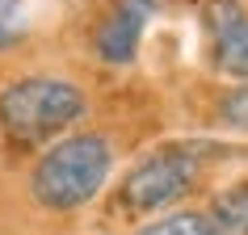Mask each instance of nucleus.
Returning a JSON list of instances; mask_svg holds the SVG:
<instances>
[{"label":"nucleus","instance_id":"f257e3e1","mask_svg":"<svg viewBox=\"0 0 248 235\" xmlns=\"http://www.w3.org/2000/svg\"><path fill=\"white\" fill-rule=\"evenodd\" d=\"M114 168V147L105 134H72L59 139L30 172V189L46 210H80L101 193Z\"/></svg>","mask_w":248,"mask_h":235},{"label":"nucleus","instance_id":"f03ea898","mask_svg":"<svg viewBox=\"0 0 248 235\" xmlns=\"http://www.w3.org/2000/svg\"><path fill=\"white\" fill-rule=\"evenodd\" d=\"M84 92L55 76H30L0 88V131L13 143H46L84 118Z\"/></svg>","mask_w":248,"mask_h":235},{"label":"nucleus","instance_id":"7ed1b4c3","mask_svg":"<svg viewBox=\"0 0 248 235\" xmlns=\"http://www.w3.org/2000/svg\"><path fill=\"white\" fill-rule=\"evenodd\" d=\"M194 181H198V151L160 147L126 172V181L118 189V206L131 219H147V214L172 206L177 197H185L194 189Z\"/></svg>","mask_w":248,"mask_h":235},{"label":"nucleus","instance_id":"20e7f679","mask_svg":"<svg viewBox=\"0 0 248 235\" xmlns=\"http://www.w3.org/2000/svg\"><path fill=\"white\" fill-rule=\"evenodd\" d=\"M156 13V0H118L114 9L105 13V21L93 34V46L105 63H131L135 51H139V38H143L147 17Z\"/></svg>","mask_w":248,"mask_h":235},{"label":"nucleus","instance_id":"39448f33","mask_svg":"<svg viewBox=\"0 0 248 235\" xmlns=\"http://www.w3.org/2000/svg\"><path fill=\"white\" fill-rule=\"evenodd\" d=\"M206 21L215 34V67L248 80V9L240 0H210Z\"/></svg>","mask_w":248,"mask_h":235},{"label":"nucleus","instance_id":"423d86ee","mask_svg":"<svg viewBox=\"0 0 248 235\" xmlns=\"http://www.w3.org/2000/svg\"><path fill=\"white\" fill-rule=\"evenodd\" d=\"M210 235H248V181L223 189L210 202Z\"/></svg>","mask_w":248,"mask_h":235},{"label":"nucleus","instance_id":"0eeeda50","mask_svg":"<svg viewBox=\"0 0 248 235\" xmlns=\"http://www.w3.org/2000/svg\"><path fill=\"white\" fill-rule=\"evenodd\" d=\"M135 235H210V219L198 210H177V214H164V219L139 227Z\"/></svg>","mask_w":248,"mask_h":235},{"label":"nucleus","instance_id":"6e6552de","mask_svg":"<svg viewBox=\"0 0 248 235\" xmlns=\"http://www.w3.org/2000/svg\"><path fill=\"white\" fill-rule=\"evenodd\" d=\"M219 118L232 126V131H248V80L235 84V88L219 101Z\"/></svg>","mask_w":248,"mask_h":235},{"label":"nucleus","instance_id":"1a4fd4ad","mask_svg":"<svg viewBox=\"0 0 248 235\" xmlns=\"http://www.w3.org/2000/svg\"><path fill=\"white\" fill-rule=\"evenodd\" d=\"M17 21H21V4L17 0H0V51L17 38Z\"/></svg>","mask_w":248,"mask_h":235}]
</instances>
